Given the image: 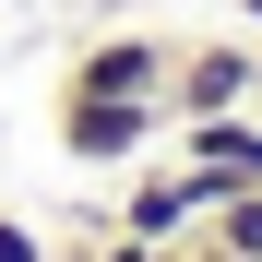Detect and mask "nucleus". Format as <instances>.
I'll use <instances>...</instances> for the list:
<instances>
[{
  "label": "nucleus",
  "instance_id": "obj_1",
  "mask_svg": "<svg viewBox=\"0 0 262 262\" xmlns=\"http://www.w3.org/2000/svg\"><path fill=\"white\" fill-rule=\"evenodd\" d=\"M167 131V96H60V155L72 167H131Z\"/></svg>",
  "mask_w": 262,
  "mask_h": 262
},
{
  "label": "nucleus",
  "instance_id": "obj_2",
  "mask_svg": "<svg viewBox=\"0 0 262 262\" xmlns=\"http://www.w3.org/2000/svg\"><path fill=\"white\" fill-rule=\"evenodd\" d=\"M227 203V179H203V167H155V179H131L119 191V238H143V250H167V238H203V214Z\"/></svg>",
  "mask_w": 262,
  "mask_h": 262
},
{
  "label": "nucleus",
  "instance_id": "obj_8",
  "mask_svg": "<svg viewBox=\"0 0 262 262\" xmlns=\"http://www.w3.org/2000/svg\"><path fill=\"white\" fill-rule=\"evenodd\" d=\"M131 262H191V238H167V250H143V238H131Z\"/></svg>",
  "mask_w": 262,
  "mask_h": 262
},
{
  "label": "nucleus",
  "instance_id": "obj_3",
  "mask_svg": "<svg viewBox=\"0 0 262 262\" xmlns=\"http://www.w3.org/2000/svg\"><path fill=\"white\" fill-rule=\"evenodd\" d=\"M214 107H250V48H238V36L167 60V119H214Z\"/></svg>",
  "mask_w": 262,
  "mask_h": 262
},
{
  "label": "nucleus",
  "instance_id": "obj_10",
  "mask_svg": "<svg viewBox=\"0 0 262 262\" xmlns=\"http://www.w3.org/2000/svg\"><path fill=\"white\" fill-rule=\"evenodd\" d=\"M191 262H238V250H214V238H191Z\"/></svg>",
  "mask_w": 262,
  "mask_h": 262
},
{
  "label": "nucleus",
  "instance_id": "obj_5",
  "mask_svg": "<svg viewBox=\"0 0 262 262\" xmlns=\"http://www.w3.org/2000/svg\"><path fill=\"white\" fill-rule=\"evenodd\" d=\"M179 167H203V179H262V119L250 107H214V119H179Z\"/></svg>",
  "mask_w": 262,
  "mask_h": 262
},
{
  "label": "nucleus",
  "instance_id": "obj_12",
  "mask_svg": "<svg viewBox=\"0 0 262 262\" xmlns=\"http://www.w3.org/2000/svg\"><path fill=\"white\" fill-rule=\"evenodd\" d=\"M238 12H250V24H262V0H238Z\"/></svg>",
  "mask_w": 262,
  "mask_h": 262
},
{
  "label": "nucleus",
  "instance_id": "obj_11",
  "mask_svg": "<svg viewBox=\"0 0 262 262\" xmlns=\"http://www.w3.org/2000/svg\"><path fill=\"white\" fill-rule=\"evenodd\" d=\"M250 107H262V48H250Z\"/></svg>",
  "mask_w": 262,
  "mask_h": 262
},
{
  "label": "nucleus",
  "instance_id": "obj_9",
  "mask_svg": "<svg viewBox=\"0 0 262 262\" xmlns=\"http://www.w3.org/2000/svg\"><path fill=\"white\" fill-rule=\"evenodd\" d=\"M72 262H131V238H107V250H72Z\"/></svg>",
  "mask_w": 262,
  "mask_h": 262
},
{
  "label": "nucleus",
  "instance_id": "obj_4",
  "mask_svg": "<svg viewBox=\"0 0 262 262\" xmlns=\"http://www.w3.org/2000/svg\"><path fill=\"white\" fill-rule=\"evenodd\" d=\"M167 60H179L167 36H96L60 96H167Z\"/></svg>",
  "mask_w": 262,
  "mask_h": 262
},
{
  "label": "nucleus",
  "instance_id": "obj_7",
  "mask_svg": "<svg viewBox=\"0 0 262 262\" xmlns=\"http://www.w3.org/2000/svg\"><path fill=\"white\" fill-rule=\"evenodd\" d=\"M0 262H48V238H36L24 214H0Z\"/></svg>",
  "mask_w": 262,
  "mask_h": 262
},
{
  "label": "nucleus",
  "instance_id": "obj_6",
  "mask_svg": "<svg viewBox=\"0 0 262 262\" xmlns=\"http://www.w3.org/2000/svg\"><path fill=\"white\" fill-rule=\"evenodd\" d=\"M203 238H214V250H238V262H262V179H238L227 203H214V214H203Z\"/></svg>",
  "mask_w": 262,
  "mask_h": 262
}]
</instances>
